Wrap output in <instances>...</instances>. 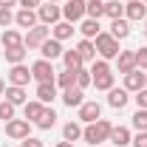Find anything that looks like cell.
I'll use <instances>...</instances> for the list:
<instances>
[{
	"mask_svg": "<svg viewBox=\"0 0 147 147\" xmlns=\"http://www.w3.org/2000/svg\"><path fill=\"white\" fill-rule=\"evenodd\" d=\"M57 147H74L71 142H65V139H62V142H57Z\"/></svg>",
	"mask_w": 147,
	"mask_h": 147,
	"instance_id": "cell-44",
	"label": "cell"
},
{
	"mask_svg": "<svg viewBox=\"0 0 147 147\" xmlns=\"http://www.w3.org/2000/svg\"><path fill=\"white\" fill-rule=\"evenodd\" d=\"M37 99L42 105H51L57 99V82H37Z\"/></svg>",
	"mask_w": 147,
	"mask_h": 147,
	"instance_id": "cell-13",
	"label": "cell"
},
{
	"mask_svg": "<svg viewBox=\"0 0 147 147\" xmlns=\"http://www.w3.org/2000/svg\"><path fill=\"white\" fill-rule=\"evenodd\" d=\"M102 14H105V3H102V0H88V3H85V17L99 20Z\"/></svg>",
	"mask_w": 147,
	"mask_h": 147,
	"instance_id": "cell-30",
	"label": "cell"
},
{
	"mask_svg": "<svg viewBox=\"0 0 147 147\" xmlns=\"http://www.w3.org/2000/svg\"><path fill=\"white\" fill-rule=\"evenodd\" d=\"M11 6H17V0H0V9H11Z\"/></svg>",
	"mask_w": 147,
	"mask_h": 147,
	"instance_id": "cell-43",
	"label": "cell"
},
{
	"mask_svg": "<svg viewBox=\"0 0 147 147\" xmlns=\"http://www.w3.org/2000/svg\"><path fill=\"white\" fill-rule=\"evenodd\" d=\"M130 144H133V147H147V130H139V133L133 136Z\"/></svg>",
	"mask_w": 147,
	"mask_h": 147,
	"instance_id": "cell-39",
	"label": "cell"
},
{
	"mask_svg": "<svg viewBox=\"0 0 147 147\" xmlns=\"http://www.w3.org/2000/svg\"><path fill=\"white\" fill-rule=\"evenodd\" d=\"M0 119H3V122H11V119H14V105L6 102V99L0 102Z\"/></svg>",
	"mask_w": 147,
	"mask_h": 147,
	"instance_id": "cell-36",
	"label": "cell"
},
{
	"mask_svg": "<svg viewBox=\"0 0 147 147\" xmlns=\"http://www.w3.org/2000/svg\"><path fill=\"white\" fill-rule=\"evenodd\" d=\"M31 79H37V82H54L57 79L54 65L48 59H37L34 65H31Z\"/></svg>",
	"mask_w": 147,
	"mask_h": 147,
	"instance_id": "cell-5",
	"label": "cell"
},
{
	"mask_svg": "<svg viewBox=\"0 0 147 147\" xmlns=\"http://www.w3.org/2000/svg\"><path fill=\"white\" fill-rule=\"evenodd\" d=\"M142 3H147V0H142Z\"/></svg>",
	"mask_w": 147,
	"mask_h": 147,
	"instance_id": "cell-50",
	"label": "cell"
},
{
	"mask_svg": "<svg viewBox=\"0 0 147 147\" xmlns=\"http://www.w3.org/2000/svg\"><path fill=\"white\" fill-rule=\"evenodd\" d=\"M110 34L116 37V40H125V37L130 34V23L125 17H119V20H110Z\"/></svg>",
	"mask_w": 147,
	"mask_h": 147,
	"instance_id": "cell-27",
	"label": "cell"
},
{
	"mask_svg": "<svg viewBox=\"0 0 147 147\" xmlns=\"http://www.w3.org/2000/svg\"><path fill=\"white\" fill-rule=\"evenodd\" d=\"M144 88V71H130V74H125V91L127 93H139Z\"/></svg>",
	"mask_w": 147,
	"mask_h": 147,
	"instance_id": "cell-11",
	"label": "cell"
},
{
	"mask_svg": "<svg viewBox=\"0 0 147 147\" xmlns=\"http://www.w3.org/2000/svg\"><path fill=\"white\" fill-rule=\"evenodd\" d=\"M40 54H42V59H48V62H54V59H59V57L65 54V48H62V42L59 40H54V37H48L42 45H40Z\"/></svg>",
	"mask_w": 147,
	"mask_h": 147,
	"instance_id": "cell-9",
	"label": "cell"
},
{
	"mask_svg": "<svg viewBox=\"0 0 147 147\" xmlns=\"http://www.w3.org/2000/svg\"><path fill=\"white\" fill-rule=\"evenodd\" d=\"M62 17L68 20V23H79V20L85 17V0H65Z\"/></svg>",
	"mask_w": 147,
	"mask_h": 147,
	"instance_id": "cell-6",
	"label": "cell"
},
{
	"mask_svg": "<svg viewBox=\"0 0 147 147\" xmlns=\"http://www.w3.org/2000/svg\"><path fill=\"white\" fill-rule=\"evenodd\" d=\"M119 74L125 76V74H130V71H136V51H119Z\"/></svg>",
	"mask_w": 147,
	"mask_h": 147,
	"instance_id": "cell-17",
	"label": "cell"
},
{
	"mask_svg": "<svg viewBox=\"0 0 147 147\" xmlns=\"http://www.w3.org/2000/svg\"><path fill=\"white\" fill-rule=\"evenodd\" d=\"M125 3H133V0H125Z\"/></svg>",
	"mask_w": 147,
	"mask_h": 147,
	"instance_id": "cell-48",
	"label": "cell"
},
{
	"mask_svg": "<svg viewBox=\"0 0 147 147\" xmlns=\"http://www.w3.org/2000/svg\"><path fill=\"white\" fill-rule=\"evenodd\" d=\"M102 3H108V0H102Z\"/></svg>",
	"mask_w": 147,
	"mask_h": 147,
	"instance_id": "cell-49",
	"label": "cell"
},
{
	"mask_svg": "<svg viewBox=\"0 0 147 147\" xmlns=\"http://www.w3.org/2000/svg\"><path fill=\"white\" fill-rule=\"evenodd\" d=\"M3 93H6V82L0 79V96H3Z\"/></svg>",
	"mask_w": 147,
	"mask_h": 147,
	"instance_id": "cell-45",
	"label": "cell"
},
{
	"mask_svg": "<svg viewBox=\"0 0 147 147\" xmlns=\"http://www.w3.org/2000/svg\"><path fill=\"white\" fill-rule=\"evenodd\" d=\"M20 9H40L42 6V0H17Z\"/></svg>",
	"mask_w": 147,
	"mask_h": 147,
	"instance_id": "cell-42",
	"label": "cell"
},
{
	"mask_svg": "<svg viewBox=\"0 0 147 147\" xmlns=\"http://www.w3.org/2000/svg\"><path fill=\"white\" fill-rule=\"evenodd\" d=\"M125 20H147V3L142 0L125 3Z\"/></svg>",
	"mask_w": 147,
	"mask_h": 147,
	"instance_id": "cell-12",
	"label": "cell"
},
{
	"mask_svg": "<svg viewBox=\"0 0 147 147\" xmlns=\"http://www.w3.org/2000/svg\"><path fill=\"white\" fill-rule=\"evenodd\" d=\"M23 147H45V144H42V139H37V136H26V139H23Z\"/></svg>",
	"mask_w": 147,
	"mask_h": 147,
	"instance_id": "cell-41",
	"label": "cell"
},
{
	"mask_svg": "<svg viewBox=\"0 0 147 147\" xmlns=\"http://www.w3.org/2000/svg\"><path fill=\"white\" fill-rule=\"evenodd\" d=\"M144 88H147V74H144Z\"/></svg>",
	"mask_w": 147,
	"mask_h": 147,
	"instance_id": "cell-46",
	"label": "cell"
},
{
	"mask_svg": "<svg viewBox=\"0 0 147 147\" xmlns=\"http://www.w3.org/2000/svg\"><path fill=\"white\" fill-rule=\"evenodd\" d=\"M127 99H130V93L125 91V88H110L108 91V105L113 110H122L125 105H127Z\"/></svg>",
	"mask_w": 147,
	"mask_h": 147,
	"instance_id": "cell-15",
	"label": "cell"
},
{
	"mask_svg": "<svg viewBox=\"0 0 147 147\" xmlns=\"http://www.w3.org/2000/svg\"><path fill=\"white\" fill-rule=\"evenodd\" d=\"M0 42H3V48H20L23 45V34H20L17 28H3Z\"/></svg>",
	"mask_w": 147,
	"mask_h": 147,
	"instance_id": "cell-18",
	"label": "cell"
},
{
	"mask_svg": "<svg viewBox=\"0 0 147 147\" xmlns=\"http://www.w3.org/2000/svg\"><path fill=\"white\" fill-rule=\"evenodd\" d=\"M108 142H110V144H116V147H127L130 142H133V136H130V130H127V127H122V125H113Z\"/></svg>",
	"mask_w": 147,
	"mask_h": 147,
	"instance_id": "cell-14",
	"label": "cell"
},
{
	"mask_svg": "<svg viewBox=\"0 0 147 147\" xmlns=\"http://www.w3.org/2000/svg\"><path fill=\"white\" fill-rule=\"evenodd\" d=\"M93 88H96V91H110V88H113V71L93 74Z\"/></svg>",
	"mask_w": 147,
	"mask_h": 147,
	"instance_id": "cell-26",
	"label": "cell"
},
{
	"mask_svg": "<svg viewBox=\"0 0 147 147\" xmlns=\"http://www.w3.org/2000/svg\"><path fill=\"white\" fill-rule=\"evenodd\" d=\"M133 127L136 130H147V110H136V113H133Z\"/></svg>",
	"mask_w": 147,
	"mask_h": 147,
	"instance_id": "cell-35",
	"label": "cell"
},
{
	"mask_svg": "<svg viewBox=\"0 0 147 147\" xmlns=\"http://www.w3.org/2000/svg\"><path fill=\"white\" fill-rule=\"evenodd\" d=\"M34 125H37V127H40V130H51V127H54V125H57V110L45 105V110H42V116L37 119Z\"/></svg>",
	"mask_w": 147,
	"mask_h": 147,
	"instance_id": "cell-24",
	"label": "cell"
},
{
	"mask_svg": "<svg viewBox=\"0 0 147 147\" xmlns=\"http://www.w3.org/2000/svg\"><path fill=\"white\" fill-rule=\"evenodd\" d=\"M105 17H110V20L125 17V3H119V0H108V3H105Z\"/></svg>",
	"mask_w": 147,
	"mask_h": 147,
	"instance_id": "cell-29",
	"label": "cell"
},
{
	"mask_svg": "<svg viewBox=\"0 0 147 147\" xmlns=\"http://www.w3.org/2000/svg\"><path fill=\"white\" fill-rule=\"evenodd\" d=\"M62 139H65V142H76V139H82V127H79V125H76V122H68V125H65V127H62Z\"/></svg>",
	"mask_w": 147,
	"mask_h": 147,
	"instance_id": "cell-33",
	"label": "cell"
},
{
	"mask_svg": "<svg viewBox=\"0 0 147 147\" xmlns=\"http://www.w3.org/2000/svg\"><path fill=\"white\" fill-rule=\"evenodd\" d=\"M76 51H79V57H82V62H93L96 59V45H93V40H79V45H76Z\"/></svg>",
	"mask_w": 147,
	"mask_h": 147,
	"instance_id": "cell-22",
	"label": "cell"
},
{
	"mask_svg": "<svg viewBox=\"0 0 147 147\" xmlns=\"http://www.w3.org/2000/svg\"><path fill=\"white\" fill-rule=\"evenodd\" d=\"M144 26H147V20H144Z\"/></svg>",
	"mask_w": 147,
	"mask_h": 147,
	"instance_id": "cell-51",
	"label": "cell"
},
{
	"mask_svg": "<svg viewBox=\"0 0 147 147\" xmlns=\"http://www.w3.org/2000/svg\"><path fill=\"white\" fill-rule=\"evenodd\" d=\"M110 130H113V125H110L108 119H96V122H91L88 127L82 130V139L96 147V144H102V142L110 139Z\"/></svg>",
	"mask_w": 147,
	"mask_h": 147,
	"instance_id": "cell-1",
	"label": "cell"
},
{
	"mask_svg": "<svg viewBox=\"0 0 147 147\" xmlns=\"http://www.w3.org/2000/svg\"><path fill=\"white\" fill-rule=\"evenodd\" d=\"M88 85H93V74L88 71V68H79V71H76V88L85 91Z\"/></svg>",
	"mask_w": 147,
	"mask_h": 147,
	"instance_id": "cell-34",
	"label": "cell"
},
{
	"mask_svg": "<svg viewBox=\"0 0 147 147\" xmlns=\"http://www.w3.org/2000/svg\"><path fill=\"white\" fill-rule=\"evenodd\" d=\"M3 54H6V62H9V65H20V62L26 59V45H20V48H6Z\"/></svg>",
	"mask_w": 147,
	"mask_h": 147,
	"instance_id": "cell-32",
	"label": "cell"
},
{
	"mask_svg": "<svg viewBox=\"0 0 147 147\" xmlns=\"http://www.w3.org/2000/svg\"><path fill=\"white\" fill-rule=\"evenodd\" d=\"M14 23H17L20 28H34L37 23V14H34V9H20L17 14H14Z\"/></svg>",
	"mask_w": 147,
	"mask_h": 147,
	"instance_id": "cell-16",
	"label": "cell"
},
{
	"mask_svg": "<svg viewBox=\"0 0 147 147\" xmlns=\"http://www.w3.org/2000/svg\"><path fill=\"white\" fill-rule=\"evenodd\" d=\"M79 31H82V37H85V40H96V34L102 31V28H99V20L85 17L82 23H79Z\"/></svg>",
	"mask_w": 147,
	"mask_h": 147,
	"instance_id": "cell-25",
	"label": "cell"
},
{
	"mask_svg": "<svg viewBox=\"0 0 147 147\" xmlns=\"http://www.w3.org/2000/svg\"><path fill=\"white\" fill-rule=\"evenodd\" d=\"M93 45H96V54L102 57V59H116L119 57V40L110 34V31H99L96 40H93Z\"/></svg>",
	"mask_w": 147,
	"mask_h": 147,
	"instance_id": "cell-2",
	"label": "cell"
},
{
	"mask_svg": "<svg viewBox=\"0 0 147 147\" xmlns=\"http://www.w3.org/2000/svg\"><path fill=\"white\" fill-rule=\"evenodd\" d=\"M28 130H31V122L28 119H11V122H6V136L9 139H26L28 136Z\"/></svg>",
	"mask_w": 147,
	"mask_h": 147,
	"instance_id": "cell-8",
	"label": "cell"
},
{
	"mask_svg": "<svg viewBox=\"0 0 147 147\" xmlns=\"http://www.w3.org/2000/svg\"><path fill=\"white\" fill-rule=\"evenodd\" d=\"M48 37H51V28H48V26H42V23H37L34 28H28V31L23 34V45L31 51V48H40Z\"/></svg>",
	"mask_w": 147,
	"mask_h": 147,
	"instance_id": "cell-3",
	"label": "cell"
},
{
	"mask_svg": "<svg viewBox=\"0 0 147 147\" xmlns=\"http://www.w3.org/2000/svg\"><path fill=\"white\" fill-rule=\"evenodd\" d=\"M133 99H136V105H139V108H142V110H147V88H142V91L136 93Z\"/></svg>",
	"mask_w": 147,
	"mask_h": 147,
	"instance_id": "cell-40",
	"label": "cell"
},
{
	"mask_svg": "<svg viewBox=\"0 0 147 147\" xmlns=\"http://www.w3.org/2000/svg\"><path fill=\"white\" fill-rule=\"evenodd\" d=\"M31 82V68L28 65H11V71H9V85H17V88H26Z\"/></svg>",
	"mask_w": 147,
	"mask_h": 147,
	"instance_id": "cell-7",
	"label": "cell"
},
{
	"mask_svg": "<svg viewBox=\"0 0 147 147\" xmlns=\"http://www.w3.org/2000/svg\"><path fill=\"white\" fill-rule=\"evenodd\" d=\"M62 17V9L57 6V3H42L40 9H37V20L42 23V26H57Z\"/></svg>",
	"mask_w": 147,
	"mask_h": 147,
	"instance_id": "cell-4",
	"label": "cell"
},
{
	"mask_svg": "<svg viewBox=\"0 0 147 147\" xmlns=\"http://www.w3.org/2000/svg\"><path fill=\"white\" fill-rule=\"evenodd\" d=\"M136 68L147 71V48H136Z\"/></svg>",
	"mask_w": 147,
	"mask_h": 147,
	"instance_id": "cell-37",
	"label": "cell"
},
{
	"mask_svg": "<svg viewBox=\"0 0 147 147\" xmlns=\"http://www.w3.org/2000/svg\"><path fill=\"white\" fill-rule=\"evenodd\" d=\"M51 37L54 40H68V37H74V23H68V20H59L57 26H51Z\"/></svg>",
	"mask_w": 147,
	"mask_h": 147,
	"instance_id": "cell-21",
	"label": "cell"
},
{
	"mask_svg": "<svg viewBox=\"0 0 147 147\" xmlns=\"http://www.w3.org/2000/svg\"><path fill=\"white\" fill-rule=\"evenodd\" d=\"M54 82H57V88L68 91V88H74V85H76V71H62V74L54 79Z\"/></svg>",
	"mask_w": 147,
	"mask_h": 147,
	"instance_id": "cell-31",
	"label": "cell"
},
{
	"mask_svg": "<svg viewBox=\"0 0 147 147\" xmlns=\"http://www.w3.org/2000/svg\"><path fill=\"white\" fill-rule=\"evenodd\" d=\"M62 102L68 105V108H79L82 102H85V93H82V88H68V91H62Z\"/></svg>",
	"mask_w": 147,
	"mask_h": 147,
	"instance_id": "cell-20",
	"label": "cell"
},
{
	"mask_svg": "<svg viewBox=\"0 0 147 147\" xmlns=\"http://www.w3.org/2000/svg\"><path fill=\"white\" fill-rule=\"evenodd\" d=\"M45 3H57V0H45Z\"/></svg>",
	"mask_w": 147,
	"mask_h": 147,
	"instance_id": "cell-47",
	"label": "cell"
},
{
	"mask_svg": "<svg viewBox=\"0 0 147 147\" xmlns=\"http://www.w3.org/2000/svg\"><path fill=\"white\" fill-rule=\"evenodd\" d=\"M42 110H45V105H42L40 99H31V102H26V105H23V113H26V119H28V122H37V119L42 116Z\"/></svg>",
	"mask_w": 147,
	"mask_h": 147,
	"instance_id": "cell-23",
	"label": "cell"
},
{
	"mask_svg": "<svg viewBox=\"0 0 147 147\" xmlns=\"http://www.w3.org/2000/svg\"><path fill=\"white\" fill-rule=\"evenodd\" d=\"M62 62H65V71H79V68H82V57H79L76 48L65 51V54H62Z\"/></svg>",
	"mask_w": 147,
	"mask_h": 147,
	"instance_id": "cell-28",
	"label": "cell"
},
{
	"mask_svg": "<svg viewBox=\"0 0 147 147\" xmlns=\"http://www.w3.org/2000/svg\"><path fill=\"white\" fill-rule=\"evenodd\" d=\"M14 23V14H11V9H0V28H9Z\"/></svg>",
	"mask_w": 147,
	"mask_h": 147,
	"instance_id": "cell-38",
	"label": "cell"
},
{
	"mask_svg": "<svg viewBox=\"0 0 147 147\" xmlns=\"http://www.w3.org/2000/svg\"><path fill=\"white\" fill-rule=\"evenodd\" d=\"M3 96H6V102H11L14 108H17V105H26V102H28V96H26V88H17V85H9Z\"/></svg>",
	"mask_w": 147,
	"mask_h": 147,
	"instance_id": "cell-19",
	"label": "cell"
},
{
	"mask_svg": "<svg viewBox=\"0 0 147 147\" xmlns=\"http://www.w3.org/2000/svg\"><path fill=\"white\" fill-rule=\"evenodd\" d=\"M96 119H102V105H99V102H82V105H79V122L91 125Z\"/></svg>",
	"mask_w": 147,
	"mask_h": 147,
	"instance_id": "cell-10",
	"label": "cell"
}]
</instances>
